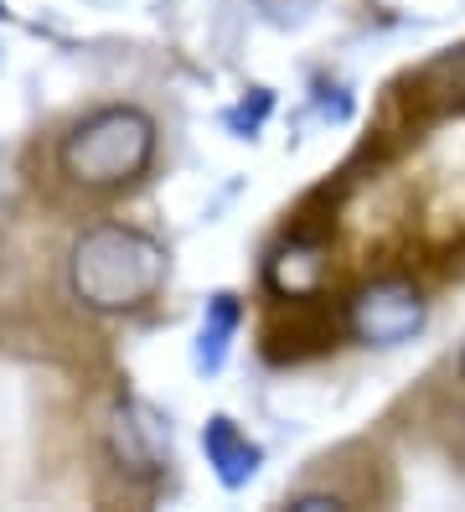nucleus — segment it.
I'll return each instance as SVG.
<instances>
[{"label": "nucleus", "instance_id": "obj_2", "mask_svg": "<svg viewBox=\"0 0 465 512\" xmlns=\"http://www.w3.org/2000/svg\"><path fill=\"white\" fill-rule=\"evenodd\" d=\"M155 161V119L140 104H104L83 114L57 145V171L83 192H119Z\"/></svg>", "mask_w": 465, "mask_h": 512}, {"label": "nucleus", "instance_id": "obj_6", "mask_svg": "<svg viewBox=\"0 0 465 512\" xmlns=\"http://www.w3.org/2000/svg\"><path fill=\"white\" fill-rule=\"evenodd\" d=\"M321 275H326V254H321V244H310V238H290V244H279L274 259H269V290L279 300L316 295Z\"/></svg>", "mask_w": 465, "mask_h": 512}, {"label": "nucleus", "instance_id": "obj_9", "mask_svg": "<svg viewBox=\"0 0 465 512\" xmlns=\"http://www.w3.org/2000/svg\"><path fill=\"white\" fill-rule=\"evenodd\" d=\"M290 507L295 512H341V507H347V497H336V492H295Z\"/></svg>", "mask_w": 465, "mask_h": 512}, {"label": "nucleus", "instance_id": "obj_7", "mask_svg": "<svg viewBox=\"0 0 465 512\" xmlns=\"http://www.w3.org/2000/svg\"><path fill=\"white\" fill-rule=\"evenodd\" d=\"M414 104L429 114L465 109V47H450L414 73Z\"/></svg>", "mask_w": 465, "mask_h": 512}, {"label": "nucleus", "instance_id": "obj_4", "mask_svg": "<svg viewBox=\"0 0 465 512\" xmlns=\"http://www.w3.org/2000/svg\"><path fill=\"white\" fill-rule=\"evenodd\" d=\"M109 450H114V461L124 471L155 476V471L171 461V435H166V425H161V414H155V409L124 399L109 414Z\"/></svg>", "mask_w": 465, "mask_h": 512}, {"label": "nucleus", "instance_id": "obj_10", "mask_svg": "<svg viewBox=\"0 0 465 512\" xmlns=\"http://www.w3.org/2000/svg\"><path fill=\"white\" fill-rule=\"evenodd\" d=\"M455 373H460V383H465V342H460V357H455Z\"/></svg>", "mask_w": 465, "mask_h": 512}, {"label": "nucleus", "instance_id": "obj_8", "mask_svg": "<svg viewBox=\"0 0 465 512\" xmlns=\"http://www.w3.org/2000/svg\"><path fill=\"white\" fill-rule=\"evenodd\" d=\"M238 321H243V306L238 295H212L207 300V316H202V331H197V368L202 373H217L228 363V347L238 337Z\"/></svg>", "mask_w": 465, "mask_h": 512}, {"label": "nucleus", "instance_id": "obj_5", "mask_svg": "<svg viewBox=\"0 0 465 512\" xmlns=\"http://www.w3.org/2000/svg\"><path fill=\"white\" fill-rule=\"evenodd\" d=\"M202 450H207V466H212V476L223 481L228 492H238V487H248V481L259 476V466H264V450L248 440L228 414H212L207 425H202Z\"/></svg>", "mask_w": 465, "mask_h": 512}, {"label": "nucleus", "instance_id": "obj_1", "mask_svg": "<svg viewBox=\"0 0 465 512\" xmlns=\"http://www.w3.org/2000/svg\"><path fill=\"white\" fill-rule=\"evenodd\" d=\"M171 259L161 238L130 223H99L73 238L68 249V290L93 316H130L161 295Z\"/></svg>", "mask_w": 465, "mask_h": 512}, {"label": "nucleus", "instance_id": "obj_3", "mask_svg": "<svg viewBox=\"0 0 465 512\" xmlns=\"http://www.w3.org/2000/svg\"><path fill=\"white\" fill-rule=\"evenodd\" d=\"M429 321V300L409 280H372L347 300V331L367 347L414 342Z\"/></svg>", "mask_w": 465, "mask_h": 512}]
</instances>
